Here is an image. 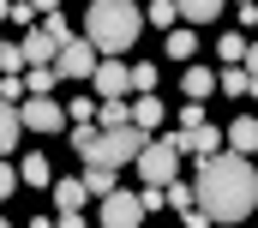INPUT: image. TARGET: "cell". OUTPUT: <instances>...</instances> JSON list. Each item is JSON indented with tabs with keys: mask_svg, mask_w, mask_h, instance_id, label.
Masks as SVG:
<instances>
[{
	"mask_svg": "<svg viewBox=\"0 0 258 228\" xmlns=\"http://www.w3.org/2000/svg\"><path fill=\"white\" fill-rule=\"evenodd\" d=\"M192 186H198V210H204L210 222H246L258 210V168H252V156L222 150V156L198 162Z\"/></svg>",
	"mask_w": 258,
	"mask_h": 228,
	"instance_id": "cell-1",
	"label": "cell"
},
{
	"mask_svg": "<svg viewBox=\"0 0 258 228\" xmlns=\"http://www.w3.org/2000/svg\"><path fill=\"white\" fill-rule=\"evenodd\" d=\"M144 24H150V18H144V6H132V0H90V12H84V36L96 42L102 60H120L132 42H138Z\"/></svg>",
	"mask_w": 258,
	"mask_h": 228,
	"instance_id": "cell-2",
	"label": "cell"
},
{
	"mask_svg": "<svg viewBox=\"0 0 258 228\" xmlns=\"http://www.w3.org/2000/svg\"><path fill=\"white\" fill-rule=\"evenodd\" d=\"M144 144H150V132H138V126L96 132V144L84 150V168H108V174H120V168H132V162L144 156Z\"/></svg>",
	"mask_w": 258,
	"mask_h": 228,
	"instance_id": "cell-3",
	"label": "cell"
},
{
	"mask_svg": "<svg viewBox=\"0 0 258 228\" xmlns=\"http://www.w3.org/2000/svg\"><path fill=\"white\" fill-rule=\"evenodd\" d=\"M132 168H138V180H150V186H168V180L180 174V144H174V132H168V138H150Z\"/></svg>",
	"mask_w": 258,
	"mask_h": 228,
	"instance_id": "cell-4",
	"label": "cell"
},
{
	"mask_svg": "<svg viewBox=\"0 0 258 228\" xmlns=\"http://www.w3.org/2000/svg\"><path fill=\"white\" fill-rule=\"evenodd\" d=\"M96 66H102V54H96V42H90V36H72V42L60 48V60H54V72H60V78H84V84L96 78Z\"/></svg>",
	"mask_w": 258,
	"mask_h": 228,
	"instance_id": "cell-5",
	"label": "cell"
},
{
	"mask_svg": "<svg viewBox=\"0 0 258 228\" xmlns=\"http://www.w3.org/2000/svg\"><path fill=\"white\" fill-rule=\"evenodd\" d=\"M144 216H150V210H144L138 192H108V198H102V222H96V228H144Z\"/></svg>",
	"mask_w": 258,
	"mask_h": 228,
	"instance_id": "cell-6",
	"label": "cell"
},
{
	"mask_svg": "<svg viewBox=\"0 0 258 228\" xmlns=\"http://www.w3.org/2000/svg\"><path fill=\"white\" fill-rule=\"evenodd\" d=\"M18 114H24V132H60L66 126V108L54 102V96H24Z\"/></svg>",
	"mask_w": 258,
	"mask_h": 228,
	"instance_id": "cell-7",
	"label": "cell"
},
{
	"mask_svg": "<svg viewBox=\"0 0 258 228\" xmlns=\"http://www.w3.org/2000/svg\"><path fill=\"white\" fill-rule=\"evenodd\" d=\"M174 144H180V156H198V162H210V156H222V150H228V138H222L216 126H198V132H174Z\"/></svg>",
	"mask_w": 258,
	"mask_h": 228,
	"instance_id": "cell-8",
	"label": "cell"
},
{
	"mask_svg": "<svg viewBox=\"0 0 258 228\" xmlns=\"http://www.w3.org/2000/svg\"><path fill=\"white\" fill-rule=\"evenodd\" d=\"M90 84H96V96H102V102H114V96H132V66H126V60H102Z\"/></svg>",
	"mask_w": 258,
	"mask_h": 228,
	"instance_id": "cell-9",
	"label": "cell"
},
{
	"mask_svg": "<svg viewBox=\"0 0 258 228\" xmlns=\"http://www.w3.org/2000/svg\"><path fill=\"white\" fill-rule=\"evenodd\" d=\"M222 138H228L234 156H258V120H252V114H234V120L222 126Z\"/></svg>",
	"mask_w": 258,
	"mask_h": 228,
	"instance_id": "cell-10",
	"label": "cell"
},
{
	"mask_svg": "<svg viewBox=\"0 0 258 228\" xmlns=\"http://www.w3.org/2000/svg\"><path fill=\"white\" fill-rule=\"evenodd\" d=\"M54 60H60V42H54V36L36 24V30L24 36V66H54Z\"/></svg>",
	"mask_w": 258,
	"mask_h": 228,
	"instance_id": "cell-11",
	"label": "cell"
},
{
	"mask_svg": "<svg viewBox=\"0 0 258 228\" xmlns=\"http://www.w3.org/2000/svg\"><path fill=\"white\" fill-rule=\"evenodd\" d=\"M180 90H186V102H204L210 90H222V72H210V66H186V78H180Z\"/></svg>",
	"mask_w": 258,
	"mask_h": 228,
	"instance_id": "cell-12",
	"label": "cell"
},
{
	"mask_svg": "<svg viewBox=\"0 0 258 228\" xmlns=\"http://www.w3.org/2000/svg\"><path fill=\"white\" fill-rule=\"evenodd\" d=\"M18 132H24L18 102H0V156H6V162H12V150H18Z\"/></svg>",
	"mask_w": 258,
	"mask_h": 228,
	"instance_id": "cell-13",
	"label": "cell"
},
{
	"mask_svg": "<svg viewBox=\"0 0 258 228\" xmlns=\"http://www.w3.org/2000/svg\"><path fill=\"white\" fill-rule=\"evenodd\" d=\"M168 114H162V96H132V126L138 132H156Z\"/></svg>",
	"mask_w": 258,
	"mask_h": 228,
	"instance_id": "cell-14",
	"label": "cell"
},
{
	"mask_svg": "<svg viewBox=\"0 0 258 228\" xmlns=\"http://www.w3.org/2000/svg\"><path fill=\"white\" fill-rule=\"evenodd\" d=\"M174 6H180V18H186V24L198 30V24H216L228 0H174Z\"/></svg>",
	"mask_w": 258,
	"mask_h": 228,
	"instance_id": "cell-15",
	"label": "cell"
},
{
	"mask_svg": "<svg viewBox=\"0 0 258 228\" xmlns=\"http://www.w3.org/2000/svg\"><path fill=\"white\" fill-rule=\"evenodd\" d=\"M162 54H168V60H180V66H192V54H198V30H192V24H186V30H168Z\"/></svg>",
	"mask_w": 258,
	"mask_h": 228,
	"instance_id": "cell-16",
	"label": "cell"
},
{
	"mask_svg": "<svg viewBox=\"0 0 258 228\" xmlns=\"http://www.w3.org/2000/svg\"><path fill=\"white\" fill-rule=\"evenodd\" d=\"M246 48H252V42H246V30L216 36V60H222V66H246Z\"/></svg>",
	"mask_w": 258,
	"mask_h": 228,
	"instance_id": "cell-17",
	"label": "cell"
},
{
	"mask_svg": "<svg viewBox=\"0 0 258 228\" xmlns=\"http://www.w3.org/2000/svg\"><path fill=\"white\" fill-rule=\"evenodd\" d=\"M84 198H90L84 174H78V180H54V210H84Z\"/></svg>",
	"mask_w": 258,
	"mask_h": 228,
	"instance_id": "cell-18",
	"label": "cell"
},
{
	"mask_svg": "<svg viewBox=\"0 0 258 228\" xmlns=\"http://www.w3.org/2000/svg\"><path fill=\"white\" fill-rule=\"evenodd\" d=\"M96 126H102V132H120V126H132V102H126V96L102 102V108H96Z\"/></svg>",
	"mask_w": 258,
	"mask_h": 228,
	"instance_id": "cell-19",
	"label": "cell"
},
{
	"mask_svg": "<svg viewBox=\"0 0 258 228\" xmlns=\"http://www.w3.org/2000/svg\"><path fill=\"white\" fill-rule=\"evenodd\" d=\"M18 174H24V186H54V168H48V156H42V150H30V156L18 162Z\"/></svg>",
	"mask_w": 258,
	"mask_h": 228,
	"instance_id": "cell-20",
	"label": "cell"
},
{
	"mask_svg": "<svg viewBox=\"0 0 258 228\" xmlns=\"http://www.w3.org/2000/svg\"><path fill=\"white\" fill-rule=\"evenodd\" d=\"M258 78L246 72V66H222V96H252Z\"/></svg>",
	"mask_w": 258,
	"mask_h": 228,
	"instance_id": "cell-21",
	"label": "cell"
},
{
	"mask_svg": "<svg viewBox=\"0 0 258 228\" xmlns=\"http://www.w3.org/2000/svg\"><path fill=\"white\" fill-rule=\"evenodd\" d=\"M168 210H180V216L198 210V186L192 180H168Z\"/></svg>",
	"mask_w": 258,
	"mask_h": 228,
	"instance_id": "cell-22",
	"label": "cell"
},
{
	"mask_svg": "<svg viewBox=\"0 0 258 228\" xmlns=\"http://www.w3.org/2000/svg\"><path fill=\"white\" fill-rule=\"evenodd\" d=\"M18 72H30V66H24V42L0 36V78H18Z\"/></svg>",
	"mask_w": 258,
	"mask_h": 228,
	"instance_id": "cell-23",
	"label": "cell"
},
{
	"mask_svg": "<svg viewBox=\"0 0 258 228\" xmlns=\"http://www.w3.org/2000/svg\"><path fill=\"white\" fill-rule=\"evenodd\" d=\"M54 84H60V72H54V66H30V72H24V90H30V96H48Z\"/></svg>",
	"mask_w": 258,
	"mask_h": 228,
	"instance_id": "cell-24",
	"label": "cell"
},
{
	"mask_svg": "<svg viewBox=\"0 0 258 228\" xmlns=\"http://www.w3.org/2000/svg\"><path fill=\"white\" fill-rule=\"evenodd\" d=\"M144 18H150L156 30H174V18H180V6H174V0H150V6H144Z\"/></svg>",
	"mask_w": 258,
	"mask_h": 228,
	"instance_id": "cell-25",
	"label": "cell"
},
{
	"mask_svg": "<svg viewBox=\"0 0 258 228\" xmlns=\"http://www.w3.org/2000/svg\"><path fill=\"white\" fill-rule=\"evenodd\" d=\"M156 78H162V72H156L150 60H138V66H132V96H156Z\"/></svg>",
	"mask_w": 258,
	"mask_h": 228,
	"instance_id": "cell-26",
	"label": "cell"
},
{
	"mask_svg": "<svg viewBox=\"0 0 258 228\" xmlns=\"http://www.w3.org/2000/svg\"><path fill=\"white\" fill-rule=\"evenodd\" d=\"M84 186H90V198H108V192H120L108 168H84Z\"/></svg>",
	"mask_w": 258,
	"mask_h": 228,
	"instance_id": "cell-27",
	"label": "cell"
},
{
	"mask_svg": "<svg viewBox=\"0 0 258 228\" xmlns=\"http://www.w3.org/2000/svg\"><path fill=\"white\" fill-rule=\"evenodd\" d=\"M18 186H24V174H18L12 162H6V156H0V204H6V198H12Z\"/></svg>",
	"mask_w": 258,
	"mask_h": 228,
	"instance_id": "cell-28",
	"label": "cell"
},
{
	"mask_svg": "<svg viewBox=\"0 0 258 228\" xmlns=\"http://www.w3.org/2000/svg\"><path fill=\"white\" fill-rule=\"evenodd\" d=\"M42 30H48V36H54V42H72V24H66V12H48V18H42Z\"/></svg>",
	"mask_w": 258,
	"mask_h": 228,
	"instance_id": "cell-29",
	"label": "cell"
},
{
	"mask_svg": "<svg viewBox=\"0 0 258 228\" xmlns=\"http://www.w3.org/2000/svg\"><path fill=\"white\" fill-rule=\"evenodd\" d=\"M198 126H210V120H204V102H186V108H180V132H198Z\"/></svg>",
	"mask_w": 258,
	"mask_h": 228,
	"instance_id": "cell-30",
	"label": "cell"
},
{
	"mask_svg": "<svg viewBox=\"0 0 258 228\" xmlns=\"http://www.w3.org/2000/svg\"><path fill=\"white\" fill-rule=\"evenodd\" d=\"M18 96H30V90H24V72H18V78H0V102H18Z\"/></svg>",
	"mask_w": 258,
	"mask_h": 228,
	"instance_id": "cell-31",
	"label": "cell"
},
{
	"mask_svg": "<svg viewBox=\"0 0 258 228\" xmlns=\"http://www.w3.org/2000/svg\"><path fill=\"white\" fill-rule=\"evenodd\" d=\"M54 228H90V222H84L78 210H60V216H54Z\"/></svg>",
	"mask_w": 258,
	"mask_h": 228,
	"instance_id": "cell-32",
	"label": "cell"
},
{
	"mask_svg": "<svg viewBox=\"0 0 258 228\" xmlns=\"http://www.w3.org/2000/svg\"><path fill=\"white\" fill-rule=\"evenodd\" d=\"M30 6H36L42 18H48V12H60V0H30Z\"/></svg>",
	"mask_w": 258,
	"mask_h": 228,
	"instance_id": "cell-33",
	"label": "cell"
},
{
	"mask_svg": "<svg viewBox=\"0 0 258 228\" xmlns=\"http://www.w3.org/2000/svg\"><path fill=\"white\" fill-rule=\"evenodd\" d=\"M240 18H246V30H258V6H240Z\"/></svg>",
	"mask_w": 258,
	"mask_h": 228,
	"instance_id": "cell-34",
	"label": "cell"
},
{
	"mask_svg": "<svg viewBox=\"0 0 258 228\" xmlns=\"http://www.w3.org/2000/svg\"><path fill=\"white\" fill-rule=\"evenodd\" d=\"M24 228H54V216H30V222H24Z\"/></svg>",
	"mask_w": 258,
	"mask_h": 228,
	"instance_id": "cell-35",
	"label": "cell"
},
{
	"mask_svg": "<svg viewBox=\"0 0 258 228\" xmlns=\"http://www.w3.org/2000/svg\"><path fill=\"white\" fill-rule=\"evenodd\" d=\"M0 24H12V0H0Z\"/></svg>",
	"mask_w": 258,
	"mask_h": 228,
	"instance_id": "cell-36",
	"label": "cell"
},
{
	"mask_svg": "<svg viewBox=\"0 0 258 228\" xmlns=\"http://www.w3.org/2000/svg\"><path fill=\"white\" fill-rule=\"evenodd\" d=\"M240 6H258V0H240Z\"/></svg>",
	"mask_w": 258,
	"mask_h": 228,
	"instance_id": "cell-37",
	"label": "cell"
},
{
	"mask_svg": "<svg viewBox=\"0 0 258 228\" xmlns=\"http://www.w3.org/2000/svg\"><path fill=\"white\" fill-rule=\"evenodd\" d=\"M0 228H12V222H6V216H0Z\"/></svg>",
	"mask_w": 258,
	"mask_h": 228,
	"instance_id": "cell-38",
	"label": "cell"
}]
</instances>
